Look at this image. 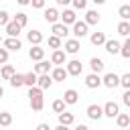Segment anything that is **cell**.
I'll use <instances>...</instances> for the list:
<instances>
[{
	"label": "cell",
	"mask_w": 130,
	"mask_h": 130,
	"mask_svg": "<svg viewBox=\"0 0 130 130\" xmlns=\"http://www.w3.org/2000/svg\"><path fill=\"white\" fill-rule=\"evenodd\" d=\"M43 16H45V20H47V22H51V24H55V22L61 18V14L57 12V8H47Z\"/></svg>",
	"instance_id": "obj_13"
},
{
	"label": "cell",
	"mask_w": 130,
	"mask_h": 130,
	"mask_svg": "<svg viewBox=\"0 0 130 130\" xmlns=\"http://www.w3.org/2000/svg\"><path fill=\"white\" fill-rule=\"evenodd\" d=\"M118 16H120L122 20H130V4H122V6L118 8Z\"/></svg>",
	"instance_id": "obj_29"
},
{
	"label": "cell",
	"mask_w": 130,
	"mask_h": 130,
	"mask_svg": "<svg viewBox=\"0 0 130 130\" xmlns=\"http://www.w3.org/2000/svg\"><path fill=\"white\" fill-rule=\"evenodd\" d=\"M87 28H89V24H87L85 20H77V22L73 24V35H75V39H83V37L87 35Z\"/></svg>",
	"instance_id": "obj_1"
},
{
	"label": "cell",
	"mask_w": 130,
	"mask_h": 130,
	"mask_svg": "<svg viewBox=\"0 0 130 130\" xmlns=\"http://www.w3.org/2000/svg\"><path fill=\"white\" fill-rule=\"evenodd\" d=\"M91 2H95V4H106V0H91Z\"/></svg>",
	"instance_id": "obj_49"
},
{
	"label": "cell",
	"mask_w": 130,
	"mask_h": 130,
	"mask_svg": "<svg viewBox=\"0 0 130 130\" xmlns=\"http://www.w3.org/2000/svg\"><path fill=\"white\" fill-rule=\"evenodd\" d=\"M116 124H118L120 128H126V126L130 124V114H118V116H116Z\"/></svg>",
	"instance_id": "obj_28"
},
{
	"label": "cell",
	"mask_w": 130,
	"mask_h": 130,
	"mask_svg": "<svg viewBox=\"0 0 130 130\" xmlns=\"http://www.w3.org/2000/svg\"><path fill=\"white\" fill-rule=\"evenodd\" d=\"M118 114H120L118 104H116V102H106V106H104V116H108V118H116Z\"/></svg>",
	"instance_id": "obj_4"
},
{
	"label": "cell",
	"mask_w": 130,
	"mask_h": 130,
	"mask_svg": "<svg viewBox=\"0 0 130 130\" xmlns=\"http://www.w3.org/2000/svg\"><path fill=\"white\" fill-rule=\"evenodd\" d=\"M75 122V118H73V114H69V112H61L59 114V124H65V126H71Z\"/></svg>",
	"instance_id": "obj_25"
},
{
	"label": "cell",
	"mask_w": 130,
	"mask_h": 130,
	"mask_svg": "<svg viewBox=\"0 0 130 130\" xmlns=\"http://www.w3.org/2000/svg\"><path fill=\"white\" fill-rule=\"evenodd\" d=\"M55 130H69V126H65V124H59Z\"/></svg>",
	"instance_id": "obj_48"
},
{
	"label": "cell",
	"mask_w": 130,
	"mask_h": 130,
	"mask_svg": "<svg viewBox=\"0 0 130 130\" xmlns=\"http://www.w3.org/2000/svg\"><path fill=\"white\" fill-rule=\"evenodd\" d=\"M30 4H32V8H43L45 0H30Z\"/></svg>",
	"instance_id": "obj_43"
},
{
	"label": "cell",
	"mask_w": 130,
	"mask_h": 130,
	"mask_svg": "<svg viewBox=\"0 0 130 130\" xmlns=\"http://www.w3.org/2000/svg\"><path fill=\"white\" fill-rule=\"evenodd\" d=\"M53 112H55V114L65 112V100H55V102H53Z\"/></svg>",
	"instance_id": "obj_35"
},
{
	"label": "cell",
	"mask_w": 130,
	"mask_h": 130,
	"mask_svg": "<svg viewBox=\"0 0 130 130\" xmlns=\"http://www.w3.org/2000/svg\"><path fill=\"white\" fill-rule=\"evenodd\" d=\"M28 98H30V100L43 98V89H41L39 85H32V87H28Z\"/></svg>",
	"instance_id": "obj_30"
},
{
	"label": "cell",
	"mask_w": 130,
	"mask_h": 130,
	"mask_svg": "<svg viewBox=\"0 0 130 130\" xmlns=\"http://www.w3.org/2000/svg\"><path fill=\"white\" fill-rule=\"evenodd\" d=\"M49 47L55 51V49H61V37H57V35H51L49 37Z\"/></svg>",
	"instance_id": "obj_34"
},
{
	"label": "cell",
	"mask_w": 130,
	"mask_h": 130,
	"mask_svg": "<svg viewBox=\"0 0 130 130\" xmlns=\"http://www.w3.org/2000/svg\"><path fill=\"white\" fill-rule=\"evenodd\" d=\"M89 67H91V73H102L104 71V61L100 59V57H91V61H89Z\"/></svg>",
	"instance_id": "obj_17"
},
{
	"label": "cell",
	"mask_w": 130,
	"mask_h": 130,
	"mask_svg": "<svg viewBox=\"0 0 130 130\" xmlns=\"http://www.w3.org/2000/svg\"><path fill=\"white\" fill-rule=\"evenodd\" d=\"M51 83H53V77H51L49 73H43V75H39V81H37V85H39L41 89H49V87H51Z\"/></svg>",
	"instance_id": "obj_19"
},
{
	"label": "cell",
	"mask_w": 130,
	"mask_h": 130,
	"mask_svg": "<svg viewBox=\"0 0 130 130\" xmlns=\"http://www.w3.org/2000/svg\"><path fill=\"white\" fill-rule=\"evenodd\" d=\"M20 6H26V4H30V0H16Z\"/></svg>",
	"instance_id": "obj_46"
},
{
	"label": "cell",
	"mask_w": 130,
	"mask_h": 130,
	"mask_svg": "<svg viewBox=\"0 0 130 130\" xmlns=\"http://www.w3.org/2000/svg\"><path fill=\"white\" fill-rule=\"evenodd\" d=\"M71 4H73V8H77V10H85V6H87V0H73Z\"/></svg>",
	"instance_id": "obj_39"
},
{
	"label": "cell",
	"mask_w": 130,
	"mask_h": 130,
	"mask_svg": "<svg viewBox=\"0 0 130 130\" xmlns=\"http://www.w3.org/2000/svg\"><path fill=\"white\" fill-rule=\"evenodd\" d=\"M85 114H87V118H89V120H100V118L104 116V108H102V106H98V104H91V106H87Z\"/></svg>",
	"instance_id": "obj_3"
},
{
	"label": "cell",
	"mask_w": 130,
	"mask_h": 130,
	"mask_svg": "<svg viewBox=\"0 0 130 130\" xmlns=\"http://www.w3.org/2000/svg\"><path fill=\"white\" fill-rule=\"evenodd\" d=\"M85 85H87L89 89H95V87L102 85V77H100L98 73H89V75H85Z\"/></svg>",
	"instance_id": "obj_6"
},
{
	"label": "cell",
	"mask_w": 130,
	"mask_h": 130,
	"mask_svg": "<svg viewBox=\"0 0 130 130\" xmlns=\"http://www.w3.org/2000/svg\"><path fill=\"white\" fill-rule=\"evenodd\" d=\"M118 32H120L122 37H128V35H130V22H128V20H122V22L118 24Z\"/></svg>",
	"instance_id": "obj_31"
},
{
	"label": "cell",
	"mask_w": 130,
	"mask_h": 130,
	"mask_svg": "<svg viewBox=\"0 0 130 130\" xmlns=\"http://www.w3.org/2000/svg\"><path fill=\"white\" fill-rule=\"evenodd\" d=\"M102 83H104L106 87L114 89V87L120 85V75H116V73H106V75L102 77Z\"/></svg>",
	"instance_id": "obj_2"
},
{
	"label": "cell",
	"mask_w": 130,
	"mask_h": 130,
	"mask_svg": "<svg viewBox=\"0 0 130 130\" xmlns=\"http://www.w3.org/2000/svg\"><path fill=\"white\" fill-rule=\"evenodd\" d=\"M75 130H89L85 124H79V126H75Z\"/></svg>",
	"instance_id": "obj_47"
},
{
	"label": "cell",
	"mask_w": 130,
	"mask_h": 130,
	"mask_svg": "<svg viewBox=\"0 0 130 130\" xmlns=\"http://www.w3.org/2000/svg\"><path fill=\"white\" fill-rule=\"evenodd\" d=\"M120 55L126 57V59H130V37L124 41V45H122V49H120Z\"/></svg>",
	"instance_id": "obj_36"
},
{
	"label": "cell",
	"mask_w": 130,
	"mask_h": 130,
	"mask_svg": "<svg viewBox=\"0 0 130 130\" xmlns=\"http://www.w3.org/2000/svg\"><path fill=\"white\" fill-rule=\"evenodd\" d=\"M79 49H81V45H79V39H69V41H65V53H69V55H75Z\"/></svg>",
	"instance_id": "obj_7"
},
{
	"label": "cell",
	"mask_w": 130,
	"mask_h": 130,
	"mask_svg": "<svg viewBox=\"0 0 130 130\" xmlns=\"http://www.w3.org/2000/svg\"><path fill=\"white\" fill-rule=\"evenodd\" d=\"M120 85H122L124 89H130V73H124V75L120 77Z\"/></svg>",
	"instance_id": "obj_38"
},
{
	"label": "cell",
	"mask_w": 130,
	"mask_h": 130,
	"mask_svg": "<svg viewBox=\"0 0 130 130\" xmlns=\"http://www.w3.org/2000/svg\"><path fill=\"white\" fill-rule=\"evenodd\" d=\"M89 41H91V45H95V47H100V45H106V35L104 32H91V37H89Z\"/></svg>",
	"instance_id": "obj_23"
},
{
	"label": "cell",
	"mask_w": 130,
	"mask_h": 130,
	"mask_svg": "<svg viewBox=\"0 0 130 130\" xmlns=\"http://www.w3.org/2000/svg\"><path fill=\"white\" fill-rule=\"evenodd\" d=\"M37 81H39V73H35V71L24 73V85L32 87V85H37Z\"/></svg>",
	"instance_id": "obj_24"
},
{
	"label": "cell",
	"mask_w": 130,
	"mask_h": 130,
	"mask_svg": "<svg viewBox=\"0 0 130 130\" xmlns=\"http://www.w3.org/2000/svg\"><path fill=\"white\" fill-rule=\"evenodd\" d=\"M51 63H53V65H57V67L65 65V51L55 49V51H53V55H51Z\"/></svg>",
	"instance_id": "obj_8"
},
{
	"label": "cell",
	"mask_w": 130,
	"mask_h": 130,
	"mask_svg": "<svg viewBox=\"0 0 130 130\" xmlns=\"http://www.w3.org/2000/svg\"><path fill=\"white\" fill-rule=\"evenodd\" d=\"M28 57H30V61H43L45 49H41V45H32L30 51H28Z\"/></svg>",
	"instance_id": "obj_5"
},
{
	"label": "cell",
	"mask_w": 130,
	"mask_h": 130,
	"mask_svg": "<svg viewBox=\"0 0 130 130\" xmlns=\"http://www.w3.org/2000/svg\"><path fill=\"white\" fill-rule=\"evenodd\" d=\"M26 39H28L30 45H41L43 43V32L41 30H28L26 32Z\"/></svg>",
	"instance_id": "obj_14"
},
{
	"label": "cell",
	"mask_w": 130,
	"mask_h": 130,
	"mask_svg": "<svg viewBox=\"0 0 130 130\" xmlns=\"http://www.w3.org/2000/svg\"><path fill=\"white\" fill-rule=\"evenodd\" d=\"M12 124V114L10 112H0V126H10Z\"/></svg>",
	"instance_id": "obj_32"
},
{
	"label": "cell",
	"mask_w": 130,
	"mask_h": 130,
	"mask_svg": "<svg viewBox=\"0 0 130 130\" xmlns=\"http://www.w3.org/2000/svg\"><path fill=\"white\" fill-rule=\"evenodd\" d=\"M55 2H57L59 6H67V4H71L73 0H55Z\"/></svg>",
	"instance_id": "obj_44"
},
{
	"label": "cell",
	"mask_w": 130,
	"mask_h": 130,
	"mask_svg": "<svg viewBox=\"0 0 130 130\" xmlns=\"http://www.w3.org/2000/svg\"><path fill=\"white\" fill-rule=\"evenodd\" d=\"M51 32L57 35V37H67L69 28H67V24H63V22H55V24H51Z\"/></svg>",
	"instance_id": "obj_12"
},
{
	"label": "cell",
	"mask_w": 130,
	"mask_h": 130,
	"mask_svg": "<svg viewBox=\"0 0 130 130\" xmlns=\"http://www.w3.org/2000/svg\"><path fill=\"white\" fill-rule=\"evenodd\" d=\"M63 100H65V104L73 106V104H77V100H79V93H77L75 89H67V91H65V95H63Z\"/></svg>",
	"instance_id": "obj_22"
},
{
	"label": "cell",
	"mask_w": 130,
	"mask_h": 130,
	"mask_svg": "<svg viewBox=\"0 0 130 130\" xmlns=\"http://www.w3.org/2000/svg\"><path fill=\"white\" fill-rule=\"evenodd\" d=\"M51 65L53 63H49V61H37V65H35V73H39V75H43V73H49V69H51Z\"/></svg>",
	"instance_id": "obj_20"
},
{
	"label": "cell",
	"mask_w": 130,
	"mask_h": 130,
	"mask_svg": "<svg viewBox=\"0 0 130 130\" xmlns=\"http://www.w3.org/2000/svg\"><path fill=\"white\" fill-rule=\"evenodd\" d=\"M10 22V18H8V12L6 10H0V26H6Z\"/></svg>",
	"instance_id": "obj_40"
},
{
	"label": "cell",
	"mask_w": 130,
	"mask_h": 130,
	"mask_svg": "<svg viewBox=\"0 0 130 130\" xmlns=\"http://www.w3.org/2000/svg\"><path fill=\"white\" fill-rule=\"evenodd\" d=\"M37 130H51V128H49V124H45V122H43V124H39V126H37Z\"/></svg>",
	"instance_id": "obj_45"
},
{
	"label": "cell",
	"mask_w": 130,
	"mask_h": 130,
	"mask_svg": "<svg viewBox=\"0 0 130 130\" xmlns=\"http://www.w3.org/2000/svg\"><path fill=\"white\" fill-rule=\"evenodd\" d=\"M4 47H6L8 51H18V49L22 47V43L18 41V37H8V39L4 41Z\"/></svg>",
	"instance_id": "obj_15"
},
{
	"label": "cell",
	"mask_w": 130,
	"mask_h": 130,
	"mask_svg": "<svg viewBox=\"0 0 130 130\" xmlns=\"http://www.w3.org/2000/svg\"><path fill=\"white\" fill-rule=\"evenodd\" d=\"M104 47H106V51H108V53H112V55H118V53H120V49H122V45H120L118 41H114V39L106 41V45H104Z\"/></svg>",
	"instance_id": "obj_16"
},
{
	"label": "cell",
	"mask_w": 130,
	"mask_h": 130,
	"mask_svg": "<svg viewBox=\"0 0 130 130\" xmlns=\"http://www.w3.org/2000/svg\"><path fill=\"white\" fill-rule=\"evenodd\" d=\"M69 73H67V69H63V67H55L53 71H51V77H53V81H65V77H67Z\"/></svg>",
	"instance_id": "obj_18"
},
{
	"label": "cell",
	"mask_w": 130,
	"mask_h": 130,
	"mask_svg": "<svg viewBox=\"0 0 130 130\" xmlns=\"http://www.w3.org/2000/svg\"><path fill=\"white\" fill-rule=\"evenodd\" d=\"M2 95H4V87L0 85V98H2Z\"/></svg>",
	"instance_id": "obj_50"
},
{
	"label": "cell",
	"mask_w": 130,
	"mask_h": 130,
	"mask_svg": "<svg viewBox=\"0 0 130 130\" xmlns=\"http://www.w3.org/2000/svg\"><path fill=\"white\" fill-rule=\"evenodd\" d=\"M4 28H6V35H8V37H18L20 30H22V26H20L18 22H14V20H10Z\"/></svg>",
	"instance_id": "obj_11"
},
{
	"label": "cell",
	"mask_w": 130,
	"mask_h": 130,
	"mask_svg": "<svg viewBox=\"0 0 130 130\" xmlns=\"http://www.w3.org/2000/svg\"><path fill=\"white\" fill-rule=\"evenodd\" d=\"M85 22H87V24H98V22H100V14H98L95 10H87V12H85Z\"/></svg>",
	"instance_id": "obj_26"
},
{
	"label": "cell",
	"mask_w": 130,
	"mask_h": 130,
	"mask_svg": "<svg viewBox=\"0 0 130 130\" xmlns=\"http://www.w3.org/2000/svg\"><path fill=\"white\" fill-rule=\"evenodd\" d=\"M81 67H83V65H81V61L73 59V61H69V63H67V67H65V69H67V73H69V75H81Z\"/></svg>",
	"instance_id": "obj_9"
},
{
	"label": "cell",
	"mask_w": 130,
	"mask_h": 130,
	"mask_svg": "<svg viewBox=\"0 0 130 130\" xmlns=\"http://www.w3.org/2000/svg\"><path fill=\"white\" fill-rule=\"evenodd\" d=\"M8 61V49L4 47V49H0V65H4Z\"/></svg>",
	"instance_id": "obj_41"
},
{
	"label": "cell",
	"mask_w": 130,
	"mask_h": 130,
	"mask_svg": "<svg viewBox=\"0 0 130 130\" xmlns=\"http://www.w3.org/2000/svg\"><path fill=\"white\" fill-rule=\"evenodd\" d=\"M61 22L67 24V26H69V24H75V22H77L75 12H73V10H63V12H61Z\"/></svg>",
	"instance_id": "obj_10"
},
{
	"label": "cell",
	"mask_w": 130,
	"mask_h": 130,
	"mask_svg": "<svg viewBox=\"0 0 130 130\" xmlns=\"http://www.w3.org/2000/svg\"><path fill=\"white\" fill-rule=\"evenodd\" d=\"M0 43H2V35H0Z\"/></svg>",
	"instance_id": "obj_51"
},
{
	"label": "cell",
	"mask_w": 130,
	"mask_h": 130,
	"mask_svg": "<svg viewBox=\"0 0 130 130\" xmlns=\"http://www.w3.org/2000/svg\"><path fill=\"white\" fill-rule=\"evenodd\" d=\"M14 73H16V69H14L12 65H6V63H4V65H2V69H0V77H2V79H6V81H10V77H12Z\"/></svg>",
	"instance_id": "obj_21"
},
{
	"label": "cell",
	"mask_w": 130,
	"mask_h": 130,
	"mask_svg": "<svg viewBox=\"0 0 130 130\" xmlns=\"http://www.w3.org/2000/svg\"><path fill=\"white\" fill-rule=\"evenodd\" d=\"M122 102H124V104L130 108V89H126V91H124V95H122Z\"/></svg>",
	"instance_id": "obj_42"
},
{
	"label": "cell",
	"mask_w": 130,
	"mask_h": 130,
	"mask_svg": "<svg viewBox=\"0 0 130 130\" xmlns=\"http://www.w3.org/2000/svg\"><path fill=\"white\" fill-rule=\"evenodd\" d=\"M43 106H45V102H43V98H37V100H30V108H32L35 112H41V110H43Z\"/></svg>",
	"instance_id": "obj_37"
},
{
	"label": "cell",
	"mask_w": 130,
	"mask_h": 130,
	"mask_svg": "<svg viewBox=\"0 0 130 130\" xmlns=\"http://www.w3.org/2000/svg\"><path fill=\"white\" fill-rule=\"evenodd\" d=\"M12 20H14V22H18V24L24 28V26H26V22H28V16H26L24 12H16V16H14Z\"/></svg>",
	"instance_id": "obj_33"
},
{
	"label": "cell",
	"mask_w": 130,
	"mask_h": 130,
	"mask_svg": "<svg viewBox=\"0 0 130 130\" xmlns=\"http://www.w3.org/2000/svg\"><path fill=\"white\" fill-rule=\"evenodd\" d=\"M10 85H12V87H20V85H24V75H22V73H14V75L10 77Z\"/></svg>",
	"instance_id": "obj_27"
}]
</instances>
